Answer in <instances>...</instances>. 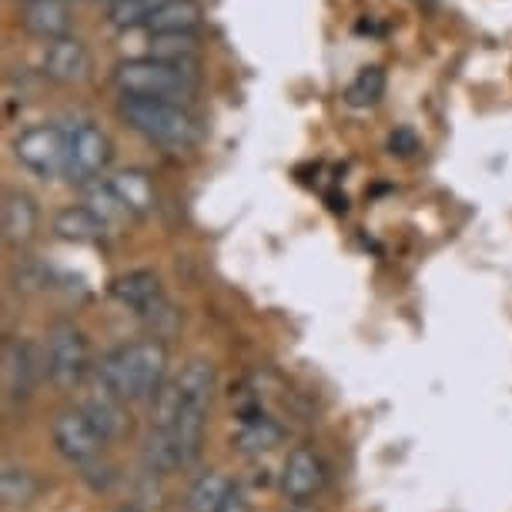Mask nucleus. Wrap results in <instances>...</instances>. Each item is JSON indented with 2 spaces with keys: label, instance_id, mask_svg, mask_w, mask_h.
Masks as SVG:
<instances>
[{
  "label": "nucleus",
  "instance_id": "obj_25",
  "mask_svg": "<svg viewBox=\"0 0 512 512\" xmlns=\"http://www.w3.org/2000/svg\"><path fill=\"white\" fill-rule=\"evenodd\" d=\"M389 148H392V154H412V151H419V138H415V131L412 128H399L389 138Z\"/></svg>",
  "mask_w": 512,
  "mask_h": 512
},
{
  "label": "nucleus",
  "instance_id": "obj_13",
  "mask_svg": "<svg viewBox=\"0 0 512 512\" xmlns=\"http://www.w3.org/2000/svg\"><path fill=\"white\" fill-rule=\"evenodd\" d=\"M21 24L41 41H61L71 31V7L67 0H24Z\"/></svg>",
  "mask_w": 512,
  "mask_h": 512
},
{
  "label": "nucleus",
  "instance_id": "obj_27",
  "mask_svg": "<svg viewBox=\"0 0 512 512\" xmlns=\"http://www.w3.org/2000/svg\"><path fill=\"white\" fill-rule=\"evenodd\" d=\"M118 512H141V509H138V506H121Z\"/></svg>",
  "mask_w": 512,
  "mask_h": 512
},
{
  "label": "nucleus",
  "instance_id": "obj_9",
  "mask_svg": "<svg viewBox=\"0 0 512 512\" xmlns=\"http://www.w3.org/2000/svg\"><path fill=\"white\" fill-rule=\"evenodd\" d=\"M0 362H4V392L11 399H27L37 389V379H41V359L21 338H7L4 349H0Z\"/></svg>",
  "mask_w": 512,
  "mask_h": 512
},
{
  "label": "nucleus",
  "instance_id": "obj_8",
  "mask_svg": "<svg viewBox=\"0 0 512 512\" xmlns=\"http://www.w3.org/2000/svg\"><path fill=\"white\" fill-rule=\"evenodd\" d=\"M124 402L118 392H111L108 385H104L98 375H88V395H84L81 402V412L88 415V419L98 425L104 439H118L124 436V429H128V409H124Z\"/></svg>",
  "mask_w": 512,
  "mask_h": 512
},
{
  "label": "nucleus",
  "instance_id": "obj_15",
  "mask_svg": "<svg viewBox=\"0 0 512 512\" xmlns=\"http://www.w3.org/2000/svg\"><path fill=\"white\" fill-rule=\"evenodd\" d=\"M198 24H201L198 0H168V4L144 24V31H151L154 37H175V34H195Z\"/></svg>",
  "mask_w": 512,
  "mask_h": 512
},
{
  "label": "nucleus",
  "instance_id": "obj_26",
  "mask_svg": "<svg viewBox=\"0 0 512 512\" xmlns=\"http://www.w3.org/2000/svg\"><path fill=\"white\" fill-rule=\"evenodd\" d=\"M221 512H251V502L245 499V492H241V489H231V496H228L225 509H221Z\"/></svg>",
  "mask_w": 512,
  "mask_h": 512
},
{
  "label": "nucleus",
  "instance_id": "obj_7",
  "mask_svg": "<svg viewBox=\"0 0 512 512\" xmlns=\"http://www.w3.org/2000/svg\"><path fill=\"white\" fill-rule=\"evenodd\" d=\"M51 442L57 456L67 459L71 466H91V462H98L101 449L108 446L101 429L81 409H67L57 415L51 425Z\"/></svg>",
  "mask_w": 512,
  "mask_h": 512
},
{
  "label": "nucleus",
  "instance_id": "obj_23",
  "mask_svg": "<svg viewBox=\"0 0 512 512\" xmlns=\"http://www.w3.org/2000/svg\"><path fill=\"white\" fill-rule=\"evenodd\" d=\"M278 442H282V429L272 419H248L235 436V446L241 452H268Z\"/></svg>",
  "mask_w": 512,
  "mask_h": 512
},
{
  "label": "nucleus",
  "instance_id": "obj_16",
  "mask_svg": "<svg viewBox=\"0 0 512 512\" xmlns=\"http://www.w3.org/2000/svg\"><path fill=\"white\" fill-rule=\"evenodd\" d=\"M108 185L114 188V195L124 201V208H128L131 215H148V211L154 208V185L144 171L124 168L108 181Z\"/></svg>",
  "mask_w": 512,
  "mask_h": 512
},
{
  "label": "nucleus",
  "instance_id": "obj_17",
  "mask_svg": "<svg viewBox=\"0 0 512 512\" xmlns=\"http://www.w3.org/2000/svg\"><path fill=\"white\" fill-rule=\"evenodd\" d=\"M37 231V205L27 195H11L4 198V241L7 245H24Z\"/></svg>",
  "mask_w": 512,
  "mask_h": 512
},
{
  "label": "nucleus",
  "instance_id": "obj_28",
  "mask_svg": "<svg viewBox=\"0 0 512 512\" xmlns=\"http://www.w3.org/2000/svg\"><path fill=\"white\" fill-rule=\"evenodd\" d=\"M285 512H308V509H298V506H295V509H285Z\"/></svg>",
  "mask_w": 512,
  "mask_h": 512
},
{
  "label": "nucleus",
  "instance_id": "obj_14",
  "mask_svg": "<svg viewBox=\"0 0 512 512\" xmlns=\"http://www.w3.org/2000/svg\"><path fill=\"white\" fill-rule=\"evenodd\" d=\"M175 389H178L181 405L208 412L211 395H215V365L208 359H188L181 365V372L175 375Z\"/></svg>",
  "mask_w": 512,
  "mask_h": 512
},
{
  "label": "nucleus",
  "instance_id": "obj_20",
  "mask_svg": "<svg viewBox=\"0 0 512 512\" xmlns=\"http://www.w3.org/2000/svg\"><path fill=\"white\" fill-rule=\"evenodd\" d=\"M382 94H385V71L382 67H362L352 77L349 88H345V101L352 108H372V104L382 101Z\"/></svg>",
  "mask_w": 512,
  "mask_h": 512
},
{
  "label": "nucleus",
  "instance_id": "obj_5",
  "mask_svg": "<svg viewBox=\"0 0 512 512\" xmlns=\"http://www.w3.org/2000/svg\"><path fill=\"white\" fill-rule=\"evenodd\" d=\"M14 154L37 178H67V134L57 124H34L14 138Z\"/></svg>",
  "mask_w": 512,
  "mask_h": 512
},
{
  "label": "nucleus",
  "instance_id": "obj_3",
  "mask_svg": "<svg viewBox=\"0 0 512 512\" xmlns=\"http://www.w3.org/2000/svg\"><path fill=\"white\" fill-rule=\"evenodd\" d=\"M121 118L141 134L144 141L158 144L164 151H188L198 141V121L171 101L148 98H121Z\"/></svg>",
  "mask_w": 512,
  "mask_h": 512
},
{
  "label": "nucleus",
  "instance_id": "obj_11",
  "mask_svg": "<svg viewBox=\"0 0 512 512\" xmlns=\"http://www.w3.org/2000/svg\"><path fill=\"white\" fill-rule=\"evenodd\" d=\"M325 486V466L312 449H292L282 466V492L288 502L302 506Z\"/></svg>",
  "mask_w": 512,
  "mask_h": 512
},
{
  "label": "nucleus",
  "instance_id": "obj_10",
  "mask_svg": "<svg viewBox=\"0 0 512 512\" xmlns=\"http://www.w3.org/2000/svg\"><path fill=\"white\" fill-rule=\"evenodd\" d=\"M41 71L44 77H51L54 84H81L91 74V54L77 37H61L44 47L41 57Z\"/></svg>",
  "mask_w": 512,
  "mask_h": 512
},
{
  "label": "nucleus",
  "instance_id": "obj_1",
  "mask_svg": "<svg viewBox=\"0 0 512 512\" xmlns=\"http://www.w3.org/2000/svg\"><path fill=\"white\" fill-rule=\"evenodd\" d=\"M164 372H168V349L158 338L121 345L111 355H104L94 369V375L124 402H154L164 389Z\"/></svg>",
  "mask_w": 512,
  "mask_h": 512
},
{
  "label": "nucleus",
  "instance_id": "obj_29",
  "mask_svg": "<svg viewBox=\"0 0 512 512\" xmlns=\"http://www.w3.org/2000/svg\"><path fill=\"white\" fill-rule=\"evenodd\" d=\"M111 4H114V0H111Z\"/></svg>",
  "mask_w": 512,
  "mask_h": 512
},
{
  "label": "nucleus",
  "instance_id": "obj_4",
  "mask_svg": "<svg viewBox=\"0 0 512 512\" xmlns=\"http://www.w3.org/2000/svg\"><path fill=\"white\" fill-rule=\"evenodd\" d=\"M44 372L61 389H74L91 375V345L88 335L71 322H61L47 332Z\"/></svg>",
  "mask_w": 512,
  "mask_h": 512
},
{
  "label": "nucleus",
  "instance_id": "obj_6",
  "mask_svg": "<svg viewBox=\"0 0 512 512\" xmlns=\"http://www.w3.org/2000/svg\"><path fill=\"white\" fill-rule=\"evenodd\" d=\"M64 134H67V178L77 181V185H88L91 178H98L111 164L114 154L111 138L91 121H77L71 128H64Z\"/></svg>",
  "mask_w": 512,
  "mask_h": 512
},
{
  "label": "nucleus",
  "instance_id": "obj_19",
  "mask_svg": "<svg viewBox=\"0 0 512 512\" xmlns=\"http://www.w3.org/2000/svg\"><path fill=\"white\" fill-rule=\"evenodd\" d=\"M231 489L235 486H231V479L225 472H205V476L188 489L185 509L188 512H221L231 496Z\"/></svg>",
  "mask_w": 512,
  "mask_h": 512
},
{
  "label": "nucleus",
  "instance_id": "obj_18",
  "mask_svg": "<svg viewBox=\"0 0 512 512\" xmlns=\"http://www.w3.org/2000/svg\"><path fill=\"white\" fill-rule=\"evenodd\" d=\"M54 231L64 241H98V238H104L108 225H104L88 205H71L54 218Z\"/></svg>",
  "mask_w": 512,
  "mask_h": 512
},
{
  "label": "nucleus",
  "instance_id": "obj_22",
  "mask_svg": "<svg viewBox=\"0 0 512 512\" xmlns=\"http://www.w3.org/2000/svg\"><path fill=\"white\" fill-rule=\"evenodd\" d=\"M164 4H168V0H114L111 11H108V21L114 27H121V31H131V27L148 24Z\"/></svg>",
  "mask_w": 512,
  "mask_h": 512
},
{
  "label": "nucleus",
  "instance_id": "obj_2",
  "mask_svg": "<svg viewBox=\"0 0 512 512\" xmlns=\"http://www.w3.org/2000/svg\"><path fill=\"white\" fill-rule=\"evenodd\" d=\"M114 84L124 98H148L181 104L195 98L198 71L195 64L161 61V57H131L114 67Z\"/></svg>",
  "mask_w": 512,
  "mask_h": 512
},
{
  "label": "nucleus",
  "instance_id": "obj_21",
  "mask_svg": "<svg viewBox=\"0 0 512 512\" xmlns=\"http://www.w3.org/2000/svg\"><path fill=\"white\" fill-rule=\"evenodd\" d=\"M0 496H4V506H27L37 496V479L31 469L24 466H4V476H0Z\"/></svg>",
  "mask_w": 512,
  "mask_h": 512
},
{
  "label": "nucleus",
  "instance_id": "obj_24",
  "mask_svg": "<svg viewBox=\"0 0 512 512\" xmlns=\"http://www.w3.org/2000/svg\"><path fill=\"white\" fill-rule=\"evenodd\" d=\"M94 215H98L104 225L108 228H114V225H121L124 221V215H131L128 208H124V201L114 195V188L104 181V185H94V188H88V201H84Z\"/></svg>",
  "mask_w": 512,
  "mask_h": 512
},
{
  "label": "nucleus",
  "instance_id": "obj_12",
  "mask_svg": "<svg viewBox=\"0 0 512 512\" xmlns=\"http://www.w3.org/2000/svg\"><path fill=\"white\" fill-rule=\"evenodd\" d=\"M111 298L118 302L121 308H128L134 315H154L158 308L164 305L161 298V282L154 272H128L121 278H114L111 285Z\"/></svg>",
  "mask_w": 512,
  "mask_h": 512
}]
</instances>
